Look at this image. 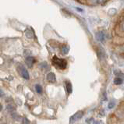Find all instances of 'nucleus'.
<instances>
[{"label":"nucleus","mask_w":124,"mask_h":124,"mask_svg":"<svg viewBox=\"0 0 124 124\" xmlns=\"http://www.w3.org/2000/svg\"><path fill=\"white\" fill-rule=\"evenodd\" d=\"M52 64L54 65L56 68L58 69H61V70H64L66 66H67V62L66 59H59L58 58L57 56H54L52 58Z\"/></svg>","instance_id":"nucleus-1"},{"label":"nucleus","mask_w":124,"mask_h":124,"mask_svg":"<svg viewBox=\"0 0 124 124\" xmlns=\"http://www.w3.org/2000/svg\"><path fill=\"white\" fill-rule=\"evenodd\" d=\"M83 116H84V112H83L79 111V112H76L75 114L70 117V124H72L73 123H75L76 121H77V120H79L80 119H81V118L83 117Z\"/></svg>","instance_id":"nucleus-2"},{"label":"nucleus","mask_w":124,"mask_h":124,"mask_svg":"<svg viewBox=\"0 0 124 124\" xmlns=\"http://www.w3.org/2000/svg\"><path fill=\"white\" fill-rule=\"evenodd\" d=\"M18 71L20 73V74L22 76L24 79L26 80H29V73H28L27 69L24 67L23 66H18Z\"/></svg>","instance_id":"nucleus-3"},{"label":"nucleus","mask_w":124,"mask_h":124,"mask_svg":"<svg viewBox=\"0 0 124 124\" xmlns=\"http://www.w3.org/2000/svg\"><path fill=\"white\" fill-rule=\"evenodd\" d=\"M34 62H35V59L32 57V56H29V57H27L26 59V63L29 67H32Z\"/></svg>","instance_id":"nucleus-4"},{"label":"nucleus","mask_w":124,"mask_h":124,"mask_svg":"<svg viewBox=\"0 0 124 124\" xmlns=\"http://www.w3.org/2000/svg\"><path fill=\"white\" fill-rule=\"evenodd\" d=\"M47 80L49 81V82H51V83H54V82H55L56 77H55V73H49L48 74V75H47Z\"/></svg>","instance_id":"nucleus-5"},{"label":"nucleus","mask_w":124,"mask_h":124,"mask_svg":"<svg viewBox=\"0 0 124 124\" xmlns=\"http://www.w3.org/2000/svg\"><path fill=\"white\" fill-rule=\"evenodd\" d=\"M66 91L68 92V94H71L72 93V91H73V88H72V84L69 81H66Z\"/></svg>","instance_id":"nucleus-6"},{"label":"nucleus","mask_w":124,"mask_h":124,"mask_svg":"<svg viewBox=\"0 0 124 124\" xmlns=\"http://www.w3.org/2000/svg\"><path fill=\"white\" fill-rule=\"evenodd\" d=\"M96 37H97V39L100 41H103L105 39V34H103L102 31H99V32L97 34Z\"/></svg>","instance_id":"nucleus-7"},{"label":"nucleus","mask_w":124,"mask_h":124,"mask_svg":"<svg viewBox=\"0 0 124 124\" xmlns=\"http://www.w3.org/2000/svg\"><path fill=\"white\" fill-rule=\"evenodd\" d=\"M104 0H88L91 4H94V5H97V4H100V3L103 2Z\"/></svg>","instance_id":"nucleus-8"},{"label":"nucleus","mask_w":124,"mask_h":124,"mask_svg":"<svg viewBox=\"0 0 124 124\" xmlns=\"http://www.w3.org/2000/svg\"><path fill=\"white\" fill-rule=\"evenodd\" d=\"M123 83V80L122 78L120 77H116V78L114 79V84L116 85H119V84H121Z\"/></svg>","instance_id":"nucleus-9"},{"label":"nucleus","mask_w":124,"mask_h":124,"mask_svg":"<svg viewBox=\"0 0 124 124\" xmlns=\"http://www.w3.org/2000/svg\"><path fill=\"white\" fill-rule=\"evenodd\" d=\"M35 89H36V91L38 92V94H41V92H42V87H41V86H40L39 84H37L36 86H35Z\"/></svg>","instance_id":"nucleus-10"},{"label":"nucleus","mask_w":124,"mask_h":124,"mask_svg":"<svg viewBox=\"0 0 124 124\" xmlns=\"http://www.w3.org/2000/svg\"><path fill=\"white\" fill-rule=\"evenodd\" d=\"M6 108H7V110H8V112H13L16 110V108L12 105H7Z\"/></svg>","instance_id":"nucleus-11"},{"label":"nucleus","mask_w":124,"mask_h":124,"mask_svg":"<svg viewBox=\"0 0 124 124\" xmlns=\"http://www.w3.org/2000/svg\"><path fill=\"white\" fill-rule=\"evenodd\" d=\"M119 29L120 31H122V32L124 34V20L123 21V22L120 23V25H119Z\"/></svg>","instance_id":"nucleus-12"},{"label":"nucleus","mask_w":124,"mask_h":124,"mask_svg":"<svg viewBox=\"0 0 124 124\" xmlns=\"http://www.w3.org/2000/svg\"><path fill=\"white\" fill-rule=\"evenodd\" d=\"M67 52H68V48H67L66 46H64V47L62 48V54L63 55H66Z\"/></svg>","instance_id":"nucleus-13"},{"label":"nucleus","mask_w":124,"mask_h":124,"mask_svg":"<svg viewBox=\"0 0 124 124\" xmlns=\"http://www.w3.org/2000/svg\"><path fill=\"white\" fill-rule=\"evenodd\" d=\"M22 124H30V122L27 118H23L22 121Z\"/></svg>","instance_id":"nucleus-14"},{"label":"nucleus","mask_w":124,"mask_h":124,"mask_svg":"<svg viewBox=\"0 0 124 124\" xmlns=\"http://www.w3.org/2000/svg\"><path fill=\"white\" fill-rule=\"evenodd\" d=\"M114 105H115L114 102H113V103H112V102H111V103L108 105V108H113V107H114Z\"/></svg>","instance_id":"nucleus-15"},{"label":"nucleus","mask_w":124,"mask_h":124,"mask_svg":"<svg viewBox=\"0 0 124 124\" xmlns=\"http://www.w3.org/2000/svg\"><path fill=\"white\" fill-rule=\"evenodd\" d=\"M3 95H4V93H3V91L0 89V97H2Z\"/></svg>","instance_id":"nucleus-16"},{"label":"nucleus","mask_w":124,"mask_h":124,"mask_svg":"<svg viewBox=\"0 0 124 124\" xmlns=\"http://www.w3.org/2000/svg\"><path fill=\"white\" fill-rule=\"evenodd\" d=\"M122 48V50H123V52H124V45L123 46V48Z\"/></svg>","instance_id":"nucleus-17"},{"label":"nucleus","mask_w":124,"mask_h":124,"mask_svg":"<svg viewBox=\"0 0 124 124\" xmlns=\"http://www.w3.org/2000/svg\"><path fill=\"white\" fill-rule=\"evenodd\" d=\"M2 105H1V104H0V111L2 110Z\"/></svg>","instance_id":"nucleus-18"}]
</instances>
